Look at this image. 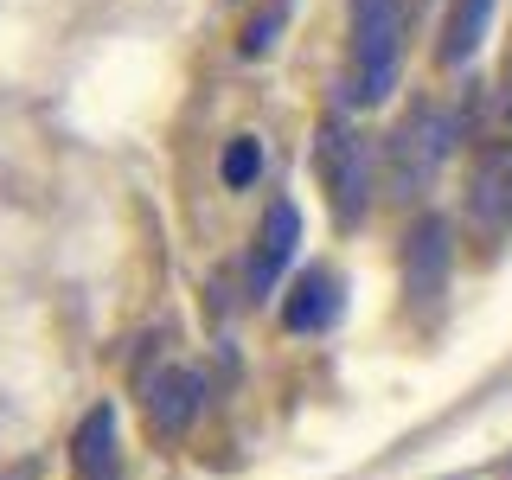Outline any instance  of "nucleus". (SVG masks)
Segmentation results:
<instances>
[{"instance_id":"obj_3","label":"nucleus","mask_w":512,"mask_h":480,"mask_svg":"<svg viewBox=\"0 0 512 480\" xmlns=\"http://www.w3.org/2000/svg\"><path fill=\"white\" fill-rule=\"evenodd\" d=\"M314 167H320V186L333 199V218L359 224L365 205H372V148H365V135L346 122H327L320 128V148H314Z\"/></svg>"},{"instance_id":"obj_1","label":"nucleus","mask_w":512,"mask_h":480,"mask_svg":"<svg viewBox=\"0 0 512 480\" xmlns=\"http://www.w3.org/2000/svg\"><path fill=\"white\" fill-rule=\"evenodd\" d=\"M404 64V0H352V45H346V103H384Z\"/></svg>"},{"instance_id":"obj_5","label":"nucleus","mask_w":512,"mask_h":480,"mask_svg":"<svg viewBox=\"0 0 512 480\" xmlns=\"http://www.w3.org/2000/svg\"><path fill=\"white\" fill-rule=\"evenodd\" d=\"M448 263H455V244H448V224L436 212H423L404 231V295L410 308H436L448 288Z\"/></svg>"},{"instance_id":"obj_7","label":"nucleus","mask_w":512,"mask_h":480,"mask_svg":"<svg viewBox=\"0 0 512 480\" xmlns=\"http://www.w3.org/2000/svg\"><path fill=\"white\" fill-rule=\"evenodd\" d=\"M301 244V212L288 199H276L263 212V224H256V250H250V295H276L288 256H295Z\"/></svg>"},{"instance_id":"obj_12","label":"nucleus","mask_w":512,"mask_h":480,"mask_svg":"<svg viewBox=\"0 0 512 480\" xmlns=\"http://www.w3.org/2000/svg\"><path fill=\"white\" fill-rule=\"evenodd\" d=\"M269 39H276V20H256V26L244 32V52L256 58V52H263V45H269Z\"/></svg>"},{"instance_id":"obj_6","label":"nucleus","mask_w":512,"mask_h":480,"mask_svg":"<svg viewBox=\"0 0 512 480\" xmlns=\"http://www.w3.org/2000/svg\"><path fill=\"white\" fill-rule=\"evenodd\" d=\"M141 404H148L154 436H186L192 416L205 410V378L186 372V365H160V372H148V384H141Z\"/></svg>"},{"instance_id":"obj_13","label":"nucleus","mask_w":512,"mask_h":480,"mask_svg":"<svg viewBox=\"0 0 512 480\" xmlns=\"http://www.w3.org/2000/svg\"><path fill=\"white\" fill-rule=\"evenodd\" d=\"M506 116H512V71H506Z\"/></svg>"},{"instance_id":"obj_4","label":"nucleus","mask_w":512,"mask_h":480,"mask_svg":"<svg viewBox=\"0 0 512 480\" xmlns=\"http://www.w3.org/2000/svg\"><path fill=\"white\" fill-rule=\"evenodd\" d=\"M461 218H468L474 244H487V250L506 244V231H512V141H487V148L474 154Z\"/></svg>"},{"instance_id":"obj_2","label":"nucleus","mask_w":512,"mask_h":480,"mask_svg":"<svg viewBox=\"0 0 512 480\" xmlns=\"http://www.w3.org/2000/svg\"><path fill=\"white\" fill-rule=\"evenodd\" d=\"M448 141H455V116L442 103H416L391 128V141H384V154H391V199H416V192L436 180Z\"/></svg>"},{"instance_id":"obj_11","label":"nucleus","mask_w":512,"mask_h":480,"mask_svg":"<svg viewBox=\"0 0 512 480\" xmlns=\"http://www.w3.org/2000/svg\"><path fill=\"white\" fill-rule=\"evenodd\" d=\"M256 173H263V148H256L250 135H237L231 148H224V186L244 192V186H256Z\"/></svg>"},{"instance_id":"obj_10","label":"nucleus","mask_w":512,"mask_h":480,"mask_svg":"<svg viewBox=\"0 0 512 480\" xmlns=\"http://www.w3.org/2000/svg\"><path fill=\"white\" fill-rule=\"evenodd\" d=\"M487 20H493V0H448L436 58H442V64H468L474 45H480V32H487Z\"/></svg>"},{"instance_id":"obj_8","label":"nucleus","mask_w":512,"mask_h":480,"mask_svg":"<svg viewBox=\"0 0 512 480\" xmlns=\"http://www.w3.org/2000/svg\"><path fill=\"white\" fill-rule=\"evenodd\" d=\"M71 480H122V455H116V410L96 404L71 436Z\"/></svg>"},{"instance_id":"obj_9","label":"nucleus","mask_w":512,"mask_h":480,"mask_svg":"<svg viewBox=\"0 0 512 480\" xmlns=\"http://www.w3.org/2000/svg\"><path fill=\"white\" fill-rule=\"evenodd\" d=\"M340 320V276L333 269H301V282L282 301V327L288 333H320Z\"/></svg>"}]
</instances>
